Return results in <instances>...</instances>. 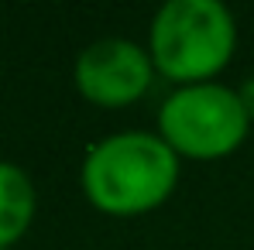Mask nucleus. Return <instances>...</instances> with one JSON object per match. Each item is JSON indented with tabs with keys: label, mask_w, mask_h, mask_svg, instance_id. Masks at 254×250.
I'll use <instances>...</instances> for the list:
<instances>
[{
	"label": "nucleus",
	"mask_w": 254,
	"mask_h": 250,
	"mask_svg": "<svg viewBox=\"0 0 254 250\" xmlns=\"http://www.w3.org/2000/svg\"><path fill=\"white\" fill-rule=\"evenodd\" d=\"M179 182V154L158 134L121 130L96 141L83 161V192L100 212L141 216L158 209Z\"/></svg>",
	"instance_id": "f257e3e1"
},
{
	"label": "nucleus",
	"mask_w": 254,
	"mask_h": 250,
	"mask_svg": "<svg viewBox=\"0 0 254 250\" xmlns=\"http://www.w3.org/2000/svg\"><path fill=\"white\" fill-rule=\"evenodd\" d=\"M237 48L234 14L220 0H169L148 35L155 72L179 86L210 83Z\"/></svg>",
	"instance_id": "f03ea898"
},
{
	"label": "nucleus",
	"mask_w": 254,
	"mask_h": 250,
	"mask_svg": "<svg viewBox=\"0 0 254 250\" xmlns=\"http://www.w3.org/2000/svg\"><path fill=\"white\" fill-rule=\"evenodd\" d=\"M251 130V117L237 89L223 83L179 86L158 110V137L186 158H227Z\"/></svg>",
	"instance_id": "7ed1b4c3"
},
{
	"label": "nucleus",
	"mask_w": 254,
	"mask_h": 250,
	"mask_svg": "<svg viewBox=\"0 0 254 250\" xmlns=\"http://www.w3.org/2000/svg\"><path fill=\"white\" fill-rule=\"evenodd\" d=\"M155 62L148 48L127 42V38H100L86 45L72 65L76 89L96 106H127L141 100L151 86Z\"/></svg>",
	"instance_id": "20e7f679"
},
{
	"label": "nucleus",
	"mask_w": 254,
	"mask_h": 250,
	"mask_svg": "<svg viewBox=\"0 0 254 250\" xmlns=\"http://www.w3.org/2000/svg\"><path fill=\"white\" fill-rule=\"evenodd\" d=\"M35 219V185L10 161H0V247H10Z\"/></svg>",
	"instance_id": "39448f33"
},
{
	"label": "nucleus",
	"mask_w": 254,
	"mask_h": 250,
	"mask_svg": "<svg viewBox=\"0 0 254 250\" xmlns=\"http://www.w3.org/2000/svg\"><path fill=\"white\" fill-rule=\"evenodd\" d=\"M237 96H241V103H244V110H248V117L254 124V76H248L244 83L237 86Z\"/></svg>",
	"instance_id": "423d86ee"
},
{
	"label": "nucleus",
	"mask_w": 254,
	"mask_h": 250,
	"mask_svg": "<svg viewBox=\"0 0 254 250\" xmlns=\"http://www.w3.org/2000/svg\"><path fill=\"white\" fill-rule=\"evenodd\" d=\"M0 250H7V247H0Z\"/></svg>",
	"instance_id": "0eeeda50"
}]
</instances>
